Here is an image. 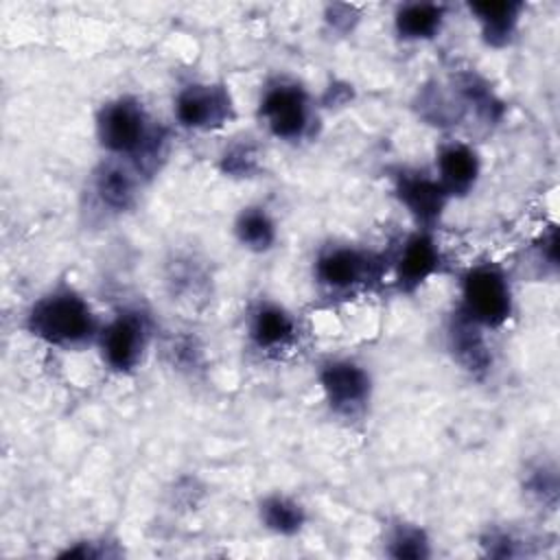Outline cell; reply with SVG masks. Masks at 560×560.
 <instances>
[{
  "instance_id": "obj_1",
  "label": "cell",
  "mask_w": 560,
  "mask_h": 560,
  "mask_svg": "<svg viewBox=\"0 0 560 560\" xmlns=\"http://www.w3.org/2000/svg\"><path fill=\"white\" fill-rule=\"evenodd\" d=\"M28 330L50 346H81L96 335L90 304L70 289H55L39 298L26 317Z\"/></svg>"
},
{
  "instance_id": "obj_2",
  "label": "cell",
  "mask_w": 560,
  "mask_h": 560,
  "mask_svg": "<svg viewBox=\"0 0 560 560\" xmlns=\"http://www.w3.org/2000/svg\"><path fill=\"white\" fill-rule=\"evenodd\" d=\"M96 133L107 151L125 155L149 151L155 140L142 105L127 96L101 107L96 118Z\"/></svg>"
},
{
  "instance_id": "obj_3",
  "label": "cell",
  "mask_w": 560,
  "mask_h": 560,
  "mask_svg": "<svg viewBox=\"0 0 560 560\" xmlns=\"http://www.w3.org/2000/svg\"><path fill=\"white\" fill-rule=\"evenodd\" d=\"M464 315L479 326H499L512 313V293L505 276L492 265H479L462 282Z\"/></svg>"
},
{
  "instance_id": "obj_4",
  "label": "cell",
  "mask_w": 560,
  "mask_h": 560,
  "mask_svg": "<svg viewBox=\"0 0 560 560\" xmlns=\"http://www.w3.org/2000/svg\"><path fill=\"white\" fill-rule=\"evenodd\" d=\"M147 337H149V328L144 317L138 311L118 313L98 332L103 361L116 372H127L136 368L147 348Z\"/></svg>"
},
{
  "instance_id": "obj_5",
  "label": "cell",
  "mask_w": 560,
  "mask_h": 560,
  "mask_svg": "<svg viewBox=\"0 0 560 560\" xmlns=\"http://www.w3.org/2000/svg\"><path fill=\"white\" fill-rule=\"evenodd\" d=\"M260 116L273 136L282 140H298L308 127V98L293 83H278L267 88L260 101Z\"/></svg>"
},
{
  "instance_id": "obj_6",
  "label": "cell",
  "mask_w": 560,
  "mask_h": 560,
  "mask_svg": "<svg viewBox=\"0 0 560 560\" xmlns=\"http://www.w3.org/2000/svg\"><path fill=\"white\" fill-rule=\"evenodd\" d=\"M319 383L330 407L341 413L357 411L370 396V376L352 361L335 359L324 363L319 370Z\"/></svg>"
},
{
  "instance_id": "obj_7",
  "label": "cell",
  "mask_w": 560,
  "mask_h": 560,
  "mask_svg": "<svg viewBox=\"0 0 560 560\" xmlns=\"http://www.w3.org/2000/svg\"><path fill=\"white\" fill-rule=\"evenodd\" d=\"M175 116L190 129L219 127L230 116V96L221 85H188L177 94Z\"/></svg>"
},
{
  "instance_id": "obj_8",
  "label": "cell",
  "mask_w": 560,
  "mask_h": 560,
  "mask_svg": "<svg viewBox=\"0 0 560 560\" xmlns=\"http://www.w3.org/2000/svg\"><path fill=\"white\" fill-rule=\"evenodd\" d=\"M370 258L359 249L332 247L317 258L315 276L324 287L343 291L363 282L370 276Z\"/></svg>"
},
{
  "instance_id": "obj_9",
  "label": "cell",
  "mask_w": 560,
  "mask_h": 560,
  "mask_svg": "<svg viewBox=\"0 0 560 560\" xmlns=\"http://www.w3.org/2000/svg\"><path fill=\"white\" fill-rule=\"evenodd\" d=\"M396 192L398 199L422 225H431L440 219L448 197L438 179H429L422 175H402L398 179Z\"/></svg>"
},
{
  "instance_id": "obj_10",
  "label": "cell",
  "mask_w": 560,
  "mask_h": 560,
  "mask_svg": "<svg viewBox=\"0 0 560 560\" xmlns=\"http://www.w3.org/2000/svg\"><path fill=\"white\" fill-rule=\"evenodd\" d=\"M440 265V252L435 241L427 232L409 236L400 249L396 265V280L402 289L411 291L424 282Z\"/></svg>"
},
{
  "instance_id": "obj_11",
  "label": "cell",
  "mask_w": 560,
  "mask_h": 560,
  "mask_svg": "<svg viewBox=\"0 0 560 560\" xmlns=\"http://www.w3.org/2000/svg\"><path fill=\"white\" fill-rule=\"evenodd\" d=\"M438 173L446 195H464L479 175V158L466 144H446L438 155Z\"/></svg>"
},
{
  "instance_id": "obj_12",
  "label": "cell",
  "mask_w": 560,
  "mask_h": 560,
  "mask_svg": "<svg viewBox=\"0 0 560 560\" xmlns=\"http://www.w3.org/2000/svg\"><path fill=\"white\" fill-rule=\"evenodd\" d=\"M295 332L293 317L276 306V304H260L249 319V337L258 348H276L284 346Z\"/></svg>"
},
{
  "instance_id": "obj_13",
  "label": "cell",
  "mask_w": 560,
  "mask_h": 560,
  "mask_svg": "<svg viewBox=\"0 0 560 560\" xmlns=\"http://www.w3.org/2000/svg\"><path fill=\"white\" fill-rule=\"evenodd\" d=\"M521 2H472L470 11L477 15L483 28V37L492 46H503L518 22Z\"/></svg>"
},
{
  "instance_id": "obj_14",
  "label": "cell",
  "mask_w": 560,
  "mask_h": 560,
  "mask_svg": "<svg viewBox=\"0 0 560 560\" xmlns=\"http://www.w3.org/2000/svg\"><path fill=\"white\" fill-rule=\"evenodd\" d=\"M442 13L438 4H402L396 13V31L402 39H429L440 31Z\"/></svg>"
},
{
  "instance_id": "obj_15",
  "label": "cell",
  "mask_w": 560,
  "mask_h": 560,
  "mask_svg": "<svg viewBox=\"0 0 560 560\" xmlns=\"http://www.w3.org/2000/svg\"><path fill=\"white\" fill-rule=\"evenodd\" d=\"M451 339H453V350H455L457 359L468 370H483L488 365V352H486L483 337L479 332V324H475L464 313L455 322V326L451 330Z\"/></svg>"
},
{
  "instance_id": "obj_16",
  "label": "cell",
  "mask_w": 560,
  "mask_h": 560,
  "mask_svg": "<svg viewBox=\"0 0 560 560\" xmlns=\"http://www.w3.org/2000/svg\"><path fill=\"white\" fill-rule=\"evenodd\" d=\"M236 236L245 247L254 252H265L276 241V228L265 210L247 208L236 219Z\"/></svg>"
},
{
  "instance_id": "obj_17",
  "label": "cell",
  "mask_w": 560,
  "mask_h": 560,
  "mask_svg": "<svg viewBox=\"0 0 560 560\" xmlns=\"http://www.w3.org/2000/svg\"><path fill=\"white\" fill-rule=\"evenodd\" d=\"M260 518L278 534H295L304 525V510L287 497H269L260 505Z\"/></svg>"
},
{
  "instance_id": "obj_18",
  "label": "cell",
  "mask_w": 560,
  "mask_h": 560,
  "mask_svg": "<svg viewBox=\"0 0 560 560\" xmlns=\"http://www.w3.org/2000/svg\"><path fill=\"white\" fill-rule=\"evenodd\" d=\"M96 190L101 199L116 210H125L133 201V179L120 166H107L96 179Z\"/></svg>"
},
{
  "instance_id": "obj_19",
  "label": "cell",
  "mask_w": 560,
  "mask_h": 560,
  "mask_svg": "<svg viewBox=\"0 0 560 560\" xmlns=\"http://www.w3.org/2000/svg\"><path fill=\"white\" fill-rule=\"evenodd\" d=\"M389 553L396 558H424L429 542L422 529L411 525H398L389 538Z\"/></svg>"
}]
</instances>
